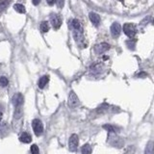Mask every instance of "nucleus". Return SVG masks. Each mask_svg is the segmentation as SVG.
I'll return each mask as SVG.
<instances>
[{
  "label": "nucleus",
  "mask_w": 154,
  "mask_h": 154,
  "mask_svg": "<svg viewBox=\"0 0 154 154\" xmlns=\"http://www.w3.org/2000/svg\"><path fill=\"white\" fill-rule=\"evenodd\" d=\"M78 136L76 134H73V135L70 136V140H68V148H70V151H76L77 147H78Z\"/></svg>",
  "instance_id": "obj_3"
},
{
  "label": "nucleus",
  "mask_w": 154,
  "mask_h": 154,
  "mask_svg": "<svg viewBox=\"0 0 154 154\" xmlns=\"http://www.w3.org/2000/svg\"><path fill=\"white\" fill-rule=\"evenodd\" d=\"M32 126L33 129H34V132L37 136H41L42 131H44V125H42V122L40 120L36 119L32 122Z\"/></svg>",
  "instance_id": "obj_2"
},
{
  "label": "nucleus",
  "mask_w": 154,
  "mask_h": 154,
  "mask_svg": "<svg viewBox=\"0 0 154 154\" xmlns=\"http://www.w3.org/2000/svg\"><path fill=\"white\" fill-rule=\"evenodd\" d=\"M123 32L125 33V35L129 38H133L134 36L136 35L137 33V28L136 25L134 23H131V22H128V23H125L123 25Z\"/></svg>",
  "instance_id": "obj_1"
},
{
  "label": "nucleus",
  "mask_w": 154,
  "mask_h": 154,
  "mask_svg": "<svg viewBox=\"0 0 154 154\" xmlns=\"http://www.w3.org/2000/svg\"><path fill=\"white\" fill-rule=\"evenodd\" d=\"M31 153L32 154H39V147L37 145H33L31 146Z\"/></svg>",
  "instance_id": "obj_23"
},
{
  "label": "nucleus",
  "mask_w": 154,
  "mask_h": 154,
  "mask_svg": "<svg viewBox=\"0 0 154 154\" xmlns=\"http://www.w3.org/2000/svg\"><path fill=\"white\" fill-rule=\"evenodd\" d=\"M56 2H57V5L59 8H62L65 4V0H56Z\"/></svg>",
  "instance_id": "obj_25"
},
{
  "label": "nucleus",
  "mask_w": 154,
  "mask_h": 154,
  "mask_svg": "<svg viewBox=\"0 0 154 154\" xmlns=\"http://www.w3.org/2000/svg\"><path fill=\"white\" fill-rule=\"evenodd\" d=\"M109 143L115 147H117V148H120V147L123 146L122 140L120 139V137H117V135H110L109 136Z\"/></svg>",
  "instance_id": "obj_4"
},
{
  "label": "nucleus",
  "mask_w": 154,
  "mask_h": 154,
  "mask_svg": "<svg viewBox=\"0 0 154 154\" xmlns=\"http://www.w3.org/2000/svg\"><path fill=\"white\" fill-rule=\"evenodd\" d=\"M12 102L15 107H20L24 102V97L21 94H16L12 98Z\"/></svg>",
  "instance_id": "obj_7"
},
{
  "label": "nucleus",
  "mask_w": 154,
  "mask_h": 154,
  "mask_svg": "<svg viewBox=\"0 0 154 154\" xmlns=\"http://www.w3.org/2000/svg\"><path fill=\"white\" fill-rule=\"evenodd\" d=\"M14 9L15 10L16 12L20 13V14H24L25 13V7L22 4H15Z\"/></svg>",
  "instance_id": "obj_17"
},
{
  "label": "nucleus",
  "mask_w": 154,
  "mask_h": 154,
  "mask_svg": "<svg viewBox=\"0 0 154 154\" xmlns=\"http://www.w3.org/2000/svg\"><path fill=\"white\" fill-rule=\"evenodd\" d=\"M8 85V79L5 76L0 77V86L1 87H6Z\"/></svg>",
  "instance_id": "obj_22"
},
{
  "label": "nucleus",
  "mask_w": 154,
  "mask_h": 154,
  "mask_svg": "<svg viewBox=\"0 0 154 154\" xmlns=\"http://www.w3.org/2000/svg\"><path fill=\"white\" fill-rule=\"evenodd\" d=\"M79 103H80L79 98L77 97L74 91H70V96H68V105H70L71 108H75L79 105Z\"/></svg>",
  "instance_id": "obj_5"
},
{
  "label": "nucleus",
  "mask_w": 154,
  "mask_h": 154,
  "mask_svg": "<svg viewBox=\"0 0 154 154\" xmlns=\"http://www.w3.org/2000/svg\"><path fill=\"white\" fill-rule=\"evenodd\" d=\"M9 132H10V129L7 123L3 122L2 124H0V136L6 137L9 134Z\"/></svg>",
  "instance_id": "obj_11"
},
{
  "label": "nucleus",
  "mask_w": 154,
  "mask_h": 154,
  "mask_svg": "<svg viewBox=\"0 0 154 154\" xmlns=\"http://www.w3.org/2000/svg\"><path fill=\"white\" fill-rule=\"evenodd\" d=\"M32 2H33V4L34 5H38L39 3L41 2V0H32Z\"/></svg>",
  "instance_id": "obj_28"
},
{
  "label": "nucleus",
  "mask_w": 154,
  "mask_h": 154,
  "mask_svg": "<svg viewBox=\"0 0 154 154\" xmlns=\"http://www.w3.org/2000/svg\"><path fill=\"white\" fill-rule=\"evenodd\" d=\"M1 119H2V114L0 113V122H1Z\"/></svg>",
  "instance_id": "obj_29"
},
{
  "label": "nucleus",
  "mask_w": 154,
  "mask_h": 154,
  "mask_svg": "<svg viewBox=\"0 0 154 154\" xmlns=\"http://www.w3.org/2000/svg\"><path fill=\"white\" fill-rule=\"evenodd\" d=\"M46 1H47V3L49 5H53L54 3L56 2V0H46Z\"/></svg>",
  "instance_id": "obj_27"
},
{
  "label": "nucleus",
  "mask_w": 154,
  "mask_h": 154,
  "mask_svg": "<svg viewBox=\"0 0 154 154\" xmlns=\"http://www.w3.org/2000/svg\"><path fill=\"white\" fill-rule=\"evenodd\" d=\"M19 141H20L21 143H31L32 141V137L29 135L28 133L26 132H23L20 135V137H19Z\"/></svg>",
  "instance_id": "obj_12"
},
{
  "label": "nucleus",
  "mask_w": 154,
  "mask_h": 154,
  "mask_svg": "<svg viewBox=\"0 0 154 154\" xmlns=\"http://www.w3.org/2000/svg\"><path fill=\"white\" fill-rule=\"evenodd\" d=\"M48 81H49V76H47V75H44V76L41 77V79L39 80V83H38L39 88L40 89H44L45 85L48 83Z\"/></svg>",
  "instance_id": "obj_14"
},
{
  "label": "nucleus",
  "mask_w": 154,
  "mask_h": 154,
  "mask_svg": "<svg viewBox=\"0 0 154 154\" xmlns=\"http://www.w3.org/2000/svg\"><path fill=\"white\" fill-rule=\"evenodd\" d=\"M103 128L106 129L109 133H115L116 132V129L114 128L113 125H109V124H105V125H103Z\"/></svg>",
  "instance_id": "obj_19"
},
{
  "label": "nucleus",
  "mask_w": 154,
  "mask_h": 154,
  "mask_svg": "<svg viewBox=\"0 0 154 154\" xmlns=\"http://www.w3.org/2000/svg\"><path fill=\"white\" fill-rule=\"evenodd\" d=\"M81 150H82V154H91V147L90 145H88V143L82 146Z\"/></svg>",
  "instance_id": "obj_16"
},
{
  "label": "nucleus",
  "mask_w": 154,
  "mask_h": 154,
  "mask_svg": "<svg viewBox=\"0 0 154 154\" xmlns=\"http://www.w3.org/2000/svg\"><path fill=\"white\" fill-rule=\"evenodd\" d=\"M9 4V0H0V11H3Z\"/></svg>",
  "instance_id": "obj_20"
},
{
  "label": "nucleus",
  "mask_w": 154,
  "mask_h": 154,
  "mask_svg": "<svg viewBox=\"0 0 154 154\" xmlns=\"http://www.w3.org/2000/svg\"><path fill=\"white\" fill-rule=\"evenodd\" d=\"M153 24H154V20H153Z\"/></svg>",
  "instance_id": "obj_30"
},
{
  "label": "nucleus",
  "mask_w": 154,
  "mask_h": 154,
  "mask_svg": "<svg viewBox=\"0 0 154 154\" xmlns=\"http://www.w3.org/2000/svg\"><path fill=\"white\" fill-rule=\"evenodd\" d=\"M127 44V45H128V47L130 48V49H135V42H133V41H128L126 42Z\"/></svg>",
  "instance_id": "obj_24"
},
{
  "label": "nucleus",
  "mask_w": 154,
  "mask_h": 154,
  "mask_svg": "<svg viewBox=\"0 0 154 154\" xmlns=\"http://www.w3.org/2000/svg\"><path fill=\"white\" fill-rule=\"evenodd\" d=\"M90 19H91V21L93 22V24L96 26H98L100 23V16L98 15L96 13L91 12L90 13Z\"/></svg>",
  "instance_id": "obj_10"
},
{
  "label": "nucleus",
  "mask_w": 154,
  "mask_h": 154,
  "mask_svg": "<svg viewBox=\"0 0 154 154\" xmlns=\"http://www.w3.org/2000/svg\"><path fill=\"white\" fill-rule=\"evenodd\" d=\"M145 154H154V142L149 141L145 149Z\"/></svg>",
  "instance_id": "obj_13"
},
{
  "label": "nucleus",
  "mask_w": 154,
  "mask_h": 154,
  "mask_svg": "<svg viewBox=\"0 0 154 154\" xmlns=\"http://www.w3.org/2000/svg\"><path fill=\"white\" fill-rule=\"evenodd\" d=\"M120 31H122V27H120V24L119 22H114L111 26V34L114 38L119 37L120 34Z\"/></svg>",
  "instance_id": "obj_8"
},
{
  "label": "nucleus",
  "mask_w": 154,
  "mask_h": 154,
  "mask_svg": "<svg viewBox=\"0 0 154 154\" xmlns=\"http://www.w3.org/2000/svg\"><path fill=\"white\" fill-rule=\"evenodd\" d=\"M40 29L42 33H46L49 30V24L47 21H42L40 25Z\"/></svg>",
  "instance_id": "obj_15"
},
{
  "label": "nucleus",
  "mask_w": 154,
  "mask_h": 154,
  "mask_svg": "<svg viewBox=\"0 0 154 154\" xmlns=\"http://www.w3.org/2000/svg\"><path fill=\"white\" fill-rule=\"evenodd\" d=\"M50 22L54 29H59L62 24V19L60 18V15L57 14H52L50 15Z\"/></svg>",
  "instance_id": "obj_6"
},
{
  "label": "nucleus",
  "mask_w": 154,
  "mask_h": 154,
  "mask_svg": "<svg viewBox=\"0 0 154 154\" xmlns=\"http://www.w3.org/2000/svg\"><path fill=\"white\" fill-rule=\"evenodd\" d=\"M146 76H147V74H146V72H141V73L138 74V77H139V78H145V77H146Z\"/></svg>",
  "instance_id": "obj_26"
},
{
  "label": "nucleus",
  "mask_w": 154,
  "mask_h": 154,
  "mask_svg": "<svg viewBox=\"0 0 154 154\" xmlns=\"http://www.w3.org/2000/svg\"><path fill=\"white\" fill-rule=\"evenodd\" d=\"M108 108H109V105H108L107 103H103L102 105H100L99 107L97 108V112H104L105 110H108Z\"/></svg>",
  "instance_id": "obj_21"
},
{
  "label": "nucleus",
  "mask_w": 154,
  "mask_h": 154,
  "mask_svg": "<svg viewBox=\"0 0 154 154\" xmlns=\"http://www.w3.org/2000/svg\"><path fill=\"white\" fill-rule=\"evenodd\" d=\"M22 114H23V112H22V109L20 107H16V109L15 111V119H20Z\"/></svg>",
  "instance_id": "obj_18"
},
{
  "label": "nucleus",
  "mask_w": 154,
  "mask_h": 154,
  "mask_svg": "<svg viewBox=\"0 0 154 154\" xmlns=\"http://www.w3.org/2000/svg\"><path fill=\"white\" fill-rule=\"evenodd\" d=\"M110 48V45L106 44V42H102V44H97L96 47H94V50L97 54H102L104 53L105 51H107L108 49Z\"/></svg>",
  "instance_id": "obj_9"
}]
</instances>
